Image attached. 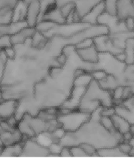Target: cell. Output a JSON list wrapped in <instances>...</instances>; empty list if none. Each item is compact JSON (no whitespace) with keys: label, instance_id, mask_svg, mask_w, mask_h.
Returning a JSON list of instances; mask_svg holds the SVG:
<instances>
[{"label":"cell","instance_id":"cell-15","mask_svg":"<svg viewBox=\"0 0 134 158\" xmlns=\"http://www.w3.org/2000/svg\"><path fill=\"white\" fill-rule=\"evenodd\" d=\"M23 147V142L3 146L0 157H20Z\"/></svg>","mask_w":134,"mask_h":158},{"label":"cell","instance_id":"cell-3","mask_svg":"<svg viewBox=\"0 0 134 158\" xmlns=\"http://www.w3.org/2000/svg\"><path fill=\"white\" fill-rule=\"evenodd\" d=\"M103 2V0H55L58 7L67 3L73 4L75 11L81 20L92 8Z\"/></svg>","mask_w":134,"mask_h":158},{"label":"cell","instance_id":"cell-8","mask_svg":"<svg viewBox=\"0 0 134 158\" xmlns=\"http://www.w3.org/2000/svg\"><path fill=\"white\" fill-rule=\"evenodd\" d=\"M115 111L130 124H134V96L126 99L122 106L116 107Z\"/></svg>","mask_w":134,"mask_h":158},{"label":"cell","instance_id":"cell-27","mask_svg":"<svg viewBox=\"0 0 134 158\" xmlns=\"http://www.w3.org/2000/svg\"><path fill=\"white\" fill-rule=\"evenodd\" d=\"M94 44V38H86L76 44L75 46L76 48H85L93 46Z\"/></svg>","mask_w":134,"mask_h":158},{"label":"cell","instance_id":"cell-39","mask_svg":"<svg viewBox=\"0 0 134 158\" xmlns=\"http://www.w3.org/2000/svg\"><path fill=\"white\" fill-rule=\"evenodd\" d=\"M133 2H134V0H133Z\"/></svg>","mask_w":134,"mask_h":158},{"label":"cell","instance_id":"cell-25","mask_svg":"<svg viewBox=\"0 0 134 158\" xmlns=\"http://www.w3.org/2000/svg\"><path fill=\"white\" fill-rule=\"evenodd\" d=\"M7 61V58L5 56L4 52L3 50L0 51V84L3 79L4 71L5 69V66H6V64Z\"/></svg>","mask_w":134,"mask_h":158},{"label":"cell","instance_id":"cell-4","mask_svg":"<svg viewBox=\"0 0 134 158\" xmlns=\"http://www.w3.org/2000/svg\"><path fill=\"white\" fill-rule=\"evenodd\" d=\"M19 106V101L15 99H3L0 102V119L6 120L15 116Z\"/></svg>","mask_w":134,"mask_h":158},{"label":"cell","instance_id":"cell-12","mask_svg":"<svg viewBox=\"0 0 134 158\" xmlns=\"http://www.w3.org/2000/svg\"><path fill=\"white\" fill-rule=\"evenodd\" d=\"M27 26L26 21L13 22L7 24H0V35H13L20 31L24 27Z\"/></svg>","mask_w":134,"mask_h":158},{"label":"cell","instance_id":"cell-23","mask_svg":"<svg viewBox=\"0 0 134 158\" xmlns=\"http://www.w3.org/2000/svg\"><path fill=\"white\" fill-rule=\"evenodd\" d=\"M71 154L72 157H88L86 153L79 145H75L73 146L69 147Z\"/></svg>","mask_w":134,"mask_h":158},{"label":"cell","instance_id":"cell-26","mask_svg":"<svg viewBox=\"0 0 134 158\" xmlns=\"http://www.w3.org/2000/svg\"><path fill=\"white\" fill-rule=\"evenodd\" d=\"M20 0H0V10L5 9H13Z\"/></svg>","mask_w":134,"mask_h":158},{"label":"cell","instance_id":"cell-35","mask_svg":"<svg viewBox=\"0 0 134 158\" xmlns=\"http://www.w3.org/2000/svg\"><path fill=\"white\" fill-rule=\"evenodd\" d=\"M130 132L132 134V135L133 136V135H134V124H131V125H130Z\"/></svg>","mask_w":134,"mask_h":158},{"label":"cell","instance_id":"cell-29","mask_svg":"<svg viewBox=\"0 0 134 158\" xmlns=\"http://www.w3.org/2000/svg\"><path fill=\"white\" fill-rule=\"evenodd\" d=\"M118 147L122 153L127 156H130V153L132 150V146L129 142L126 143L125 141H123L118 145Z\"/></svg>","mask_w":134,"mask_h":158},{"label":"cell","instance_id":"cell-11","mask_svg":"<svg viewBox=\"0 0 134 158\" xmlns=\"http://www.w3.org/2000/svg\"><path fill=\"white\" fill-rule=\"evenodd\" d=\"M42 20L51 21L53 22V23L58 25H62L66 23L65 17L63 16L62 12L60 11V8L57 5H54L53 7L49 9L43 15L40 20Z\"/></svg>","mask_w":134,"mask_h":158},{"label":"cell","instance_id":"cell-18","mask_svg":"<svg viewBox=\"0 0 134 158\" xmlns=\"http://www.w3.org/2000/svg\"><path fill=\"white\" fill-rule=\"evenodd\" d=\"M99 122L100 123H101V125L106 129V130L111 132L117 131L114 127L112 119H111V117L101 116V117L99 118Z\"/></svg>","mask_w":134,"mask_h":158},{"label":"cell","instance_id":"cell-17","mask_svg":"<svg viewBox=\"0 0 134 158\" xmlns=\"http://www.w3.org/2000/svg\"><path fill=\"white\" fill-rule=\"evenodd\" d=\"M93 80V78L90 73L85 71L80 75L74 78L73 82V86L86 88Z\"/></svg>","mask_w":134,"mask_h":158},{"label":"cell","instance_id":"cell-21","mask_svg":"<svg viewBox=\"0 0 134 158\" xmlns=\"http://www.w3.org/2000/svg\"><path fill=\"white\" fill-rule=\"evenodd\" d=\"M117 0H103L105 12L116 16V5Z\"/></svg>","mask_w":134,"mask_h":158},{"label":"cell","instance_id":"cell-19","mask_svg":"<svg viewBox=\"0 0 134 158\" xmlns=\"http://www.w3.org/2000/svg\"><path fill=\"white\" fill-rule=\"evenodd\" d=\"M79 145L81 146V147L82 148L84 152H85L86 154L88 156V157L98 156V154H97L98 150L92 144L87 143H82Z\"/></svg>","mask_w":134,"mask_h":158},{"label":"cell","instance_id":"cell-30","mask_svg":"<svg viewBox=\"0 0 134 158\" xmlns=\"http://www.w3.org/2000/svg\"><path fill=\"white\" fill-rule=\"evenodd\" d=\"M2 50L4 52L8 60H15L16 58V49L14 46L11 47H9L7 48H5Z\"/></svg>","mask_w":134,"mask_h":158},{"label":"cell","instance_id":"cell-7","mask_svg":"<svg viewBox=\"0 0 134 158\" xmlns=\"http://www.w3.org/2000/svg\"><path fill=\"white\" fill-rule=\"evenodd\" d=\"M41 6L40 1L33 2L27 4L26 22L27 26L35 27L40 21Z\"/></svg>","mask_w":134,"mask_h":158},{"label":"cell","instance_id":"cell-38","mask_svg":"<svg viewBox=\"0 0 134 158\" xmlns=\"http://www.w3.org/2000/svg\"><path fill=\"white\" fill-rule=\"evenodd\" d=\"M0 51H1V50H0Z\"/></svg>","mask_w":134,"mask_h":158},{"label":"cell","instance_id":"cell-14","mask_svg":"<svg viewBox=\"0 0 134 158\" xmlns=\"http://www.w3.org/2000/svg\"><path fill=\"white\" fill-rule=\"evenodd\" d=\"M111 118L112 119L114 127L117 131L122 135L130 131L131 124L124 118L116 113L113 114Z\"/></svg>","mask_w":134,"mask_h":158},{"label":"cell","instance_id":"cell-33","mask_svg":"<svg viewBox=\"0 0 134 158\" xmlns=\"http://www.w3.org/2000/svg\"><path fill=\"white\" fill-rule=\"evenodd\" d=\"M59 156L62 157H72L69 147H68V146H63L62 150H61V151H60Z\"/></svg>","mask_w":134,"mask_h":158},{"label":"cell","instance_id":"cell-31","mask_svg":"<svg viewBox=\"0 0 134 158\" xmlns=\"http://www.w3.org/2000/svg\"><path fill=\"white\" fill-rule=\"evenodd\" d=\"M124 74L128 80L134 81V64H129L128 67H126Z\"/></svg>","mask_w":134,"mask_h":158},{"label":"cell","instance_id":"cell-13","mask_svg":"<svg viewBox=\"0 0 134 158\" xmlns=\"http://www.w3.org/2000/svg\"><path fill=\"white\" fill-rule=\"evenodd\" d=\"M27 4L23 0H20L12 10V21H26Z\"/></svg>","mask_w":134,"mask_h":158},{"label":"cell","instance_id":"cell-37","mask_svg":"<svg viewBox=\"0 0 134 158\" xmlns=\"http://www.w3.org/2000/svg\"><path fill=\"white\" fill-rule=\"evenodd\" d=\"M1 120H1V119H0V121H1Z\"/></svg>","mask_w":134,"mask_h":158},{"label":"cell","instance_id":"cell-22","mask_svg":"<svg viewBox=\"0 0 134 158\" xmlns=\"http://www.w3.org/2000/svg\"><path fill=\"white\" fill-rule=\"evenodd\" d=\"M11 47H13L11 36L8 35H0V50H2Z\"/></svg>","mask_w":134,"mask_h":158},{"label":"cell","instance_id":"cell-6","mask_svg":"<svg viewBox=\"0 0 134 158\" xmlns=\"http://www.w3.org/2000/svg\"><path fill=\"white\" fill-rule=\"evenodd\" d=\"M76 54L85 63L93 65L99 63V52L94 44L85 48H76Z\"/></svg>","mask_w":134,"mask_h":158},{"label":"cell","instance_id":"cell-28","mask_svg":"<svg viewBox=\"0 0 134 158\" xmlns=\"http://www.w3.org/2000/svg\"><path fill=\"white\" fill-rule=\"evenodd\" d=\"M124 87L122 86H119L113 89V92L112 94V98L113 101L115 100H120L123 99Z\"/></svg>","mask_w":134,"mask_h":158},{"label":"cell","instance_id":"cell-2","mask_svg":"<svg viewBox=\"0 0 134 158\" xmlns=\"http://www.w3.org/2000/svg\"><path fill=\"white\" fill-rule=\"evenodd\" d=\"M48 147L41 144L36 138L26 139L23 141L20 157H48Z\"/></svg>","mask_w":134,"mask_h":158},{"label":"cell","instance_id":"cell-34","mask_svg":"<svg viewBox=\"0 0 134 158\" xmlns=\"http://www.w3.org/2000/svg\"><path fill=\"white\" fill-rule=\"evenodd\" d=\"M129 143L132 146V150L130 153V156H134V137H132V139L129 141Z\"/></svg>","mask_w":134,"mask_h":158},{"label":"cell","instance_id":"cell-1","mask_svg":"<svg viewBox=\"0 0 134 158\" xmlns=\"http://www.w3.org/2000/svg\"><path fill=\"white\" fill-rule=\"evenodd\" d=\"M91 114L79 109L72 110L67 113L59 114L57 120L65 132H75L90 119Z\"/></svg>","mask_w":134,"mask_h":158},{"label":"cell","instance_id":"cell-5","mask_svg":"<svg viewBox=\"0 0 134 158\" xmlns=\"http://www.w3.org/2000/svg\"><path fill=\"white\" fill-rule=\"evenodd\" d=\"M116 16L121 21H124L129 17L134 18L133 0H117Z\"/></svg>","mask_w":134,"mask_h":158},{"label":"cell","instance_id":"cell-20","mask_svg":"<svg viewBox=\"0 0 134 158\" xmlns=\"http://www.w3.org/2000/svg\"><path fill=\"white\" fill-rule=\"evenodd\" d=\"M12 10L10 9L0 10V24H7L12 21Z\"/></svg>","mask_w":134,"mask_h":158},{"label":"cell","instance_id":"cell-9","mask_svg":"<svg viewBox=\"0 0 134 158\" xmlns=\"http://www.w3.org/2000/svg\"><path fill=\"white\" fill-rule=\"evenodd\" d=\"M36 31L35 27L26 26L15 34L11 35V41H12L13 46L26 43L31 39Z\"/></svg>","mask_w":134,"mask_h":158},{"label":"cell","instance_id":"cell-36","mask_svg":"<svg viewBox=\"0 0 134 158\" xmlns=\"http://www.w3.org/2000/svg\"><path fill=\"white\" fill-rule=\"evenodd\" d=\"M3 146H2V144L1 143H0V154H1V152L3 150Z\"/></svg>","mask_w":134,"mask_h":158},{"label":"cell","instance_id":"cell-24","mask_svg":"<svg viewBox=\"0 0 134 158\" xmlns=\"http://www.w3.org/2000/svg\"><path fill=\"white\" fill-rule=\"evenodd\" d=\"M92 77L93 78L94 80H95L97 82H100L107 77L108 74L107 72L105 71L104 70L102 69H97V70H94L92 72L90 73Z\"/></svg>","mask_w":134,"mask_h":158},{"label":"cell","instance_id":"cell-16","mask_svg":"<svg viewBox=\"0 0 134 158\" xmlns=\"http://www.w3.org/2000/svg\"><path fill=\"white\" fill-rule=\"evenodd\" d=\"M97 154L98 157H128V156L122 153L119 148L118 146L115 147H108L99 149L97 151Z\"/></svg>","mask_w":134,"mask_h":158},{"label":"cell","instance_id":"cell-10","mask_svg":"<svg viewBox=\"0 0 134 158\" xmlns=\"http://www.w3.org/2000/svg\"><path fill=\"white\" fill-rule=\"evenodd\" d=\"M104 12H105V5L103 2L96 5V6L89 11V12L82 19L81 22L88 25L98 24V20L99 17Z\"/></svg>","mask_w":134,"mask_h":158},{"label":"cell","instance_id":"cell-32","mask_svg":"<svg viewBox=\"0 0 134 158\" xmlns=\"http://www.w3.org/2000/svg\"><path fill=\"white\" fill-rule=\"evenodd\" d=\"M124 22L128 31H134V18H127L124 20Z\"/></svg>","mask_w":134,"mask_h":158}]
</instances>
